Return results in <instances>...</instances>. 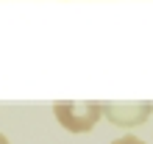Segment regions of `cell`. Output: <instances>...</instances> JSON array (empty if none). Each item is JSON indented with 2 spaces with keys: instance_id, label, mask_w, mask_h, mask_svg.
Returning a JSON list of instances; mask_svg holds the SVG:
<instances>
[{
  "instance_id": "6da1fadb",
  "label": "cell",
  "mask_w": 153,
  "mask_h": 144,
  "mask_svg": "<svg viewBox=\"0 0 153 144\" xmlns=\"http://www.w3.org/2000/svg\"><path fill=\"white\" fill-rule=\"evenodd\" d=\"M53 114L61 122V128L70 133H89L103 116V103H56Z\"/></svg>"
},
{
  "instance_id": "7a4b0ae2",
  "label": "cell",
  "mask_w": 153,
  "mask_h": 144,
  "mask_svg": "<svg viewBox=\"0 0 153 144\" xmlns=\"http://www.w3.org/2000/svg\"><path fill=\"white\" fill-rule=\"evenodd\" d=\"M103 114L117 128H137L153 114V103H103Z\"/></svg>"
},
{
  "instance_id": "3957f363",
  "label": "cell",
  "mask_w": 153,
  "mask_h": 144,
  "mask_svg": "<svg viewBox=\"0 0 153 144\" xmlns=\"http://www.w3.org/2000/svg\"><path fill=\"white\" fill-rule=\"evenodd\" d=\"M111 144H145L139 136H120V139H114Z\"/></svg>"
},
{
  "instance_id": "277c9868",
  "label": "cell",
  "mask_w": 153,
  "mask_h": 144,
  "mask_svg": "<svg viewBox=\"0 0 153 144\" xmlns=\"http://www.w3.org/2000/svg\"><path fill=\"white\" fill-rule=\"evenodd\" d=\"M0 144H8V139H6V136H3V133H0Z\"/></svg>"
}]
</instances>
